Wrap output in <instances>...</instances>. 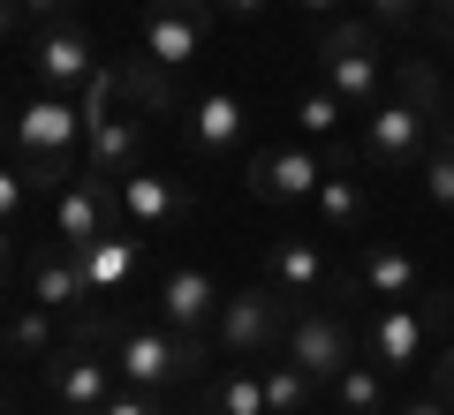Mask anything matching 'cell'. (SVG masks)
I'll list each match as a JSON object with an SVG mask.
<instances>
[{"label":"cell","mask_w":454,"mask_h":415,"mask_svg":"<svg viewBox=\"0 0 454 415\" xmlns=\"http://www.w3.org/2000/svg\"><path fill=\"white\" fill-rule=\"evenodd\" d=\"M0 415H8V408H0Z\"/></svg>","instance_id":"f6af8a7d"},{"label":"cell","mask_w":454,"mask_h":415,"mask_svg":"<svg viewBox=\"0 0 454 415\" xmlns=\"http://www.w3.org/2000/svg\"><path fill=\"white\" fill-rule=\"evenodd\" d=\"M212 23H220L212 0H152V8H145V31H137V53L160 61L167 76H175V68L197 61V46H205Z\"/></svg>","instance_id":"5b68a950"},{"label":"cell","mask_w":454,"mask_h":415,"mask_svg":"<svg viewBox=\"0 0 454 415\" xmlns=\"http://www.w3.org/2000/svg\"><path fill=\"white\" fill-rule=\"evenodd\" d=\"M129 272H137V227H106V234L83 250V280H91V295H114Z\"/></svg>","instance_id":"44dd1931"},{"label":"cell","mask_w":454,"mask_h":415,"mask_svg":"<svg viewBox=\"0 0 454 415\" xmlns=\"http://www.w3.org/2000/svg\"><path fill=\"white\" fill-rule=\"evenodd\" d=\"M364 8H372L379 31H417L424 23V0H364Z\"/></svg>","instance_id":"f546056e"},{"label":"cell","mask_w":454,"mask_h":415,"mask_svg":"<svg viewBox=\"0 0 454 415\" xmlns=\"http://www.w3.org/2000/svg\"><path fill=\"white\" fill-rule=\"evenodd\" d=\"M417 310H424V325H432V333H454V288H424Z\"/></svg>","instance_id":"4dcf8cb0"},{"label":"cell","mask_w":454,"mask_h":415,"mask_svg":"<svg viewBox=\"0 0 454 415\" xmlns=\"http://www.w3.org/2000/svg\"><path fill=\"white\" fill-rule=\"evenodd\" d=\"M273 0H220V16H265Z\"/></svg>","instance_id":"74e56055"},{"label":"cell","mask_w":454,"mask_h":415,"mask_svg":"<svg viewBox=\"0 0 454 415\" xmlns=\"http://www.w3.org/2000/svg\"><path fill=\"white\" fill-rule=\"evenodd\" d=\"M114 196H121V219L129 227H152V234H167V227L182 219V189L167 174H145V166H137L129 181H114Z\"/></svg>","instance_id":"ffe728a7"},{"label":"cell","mask_w":454,"mask_h":415,"mask_svg":"<svg viewBox=\"0 0 454 415\" xmlns=\"http://www.w3.org/2000/svg\"><path fill=\"white\" fill-rule=\"evenodd\" d=\"M258 378H265V408H273V415H310V393H318L310 370H295L288 355H280V363H265Z\"/></svg>","instance_id":"d4e9b609"},{"label":"cell","mask_w":454,"mask_h":415,"mask_svg":"<svg viewBox=\"0 0 454 415\" xmlns=\"http://www.w3.org/2000/svg\"><path fill=\"white\" fill-rule=\"evenodd\" d=\"M160 318L175 325V333H205V325L220 318V288H212L197 265H175L160 280Z\"/></svg>","instance_id":"e0dca14e"},{"label":"cell","mask_w":454,"mask_h":415,"mask_svg":"<svg viewBox=\"0 0 454 415\" xmlns=\"http://www.w3.org/2000/svg\"><path fill=\"white\" fill-rule=\"evenodd\" d=\"M273 288L288 295V303H318V295L333 288L325 250H318L310 234H280V242H273Z\"/></svg>","instance_id":"2e32d148"},{"label":"cell","mask_w":454,"mask_h":415,"mask_svg":"<svg viewBox=\"0 0 454 415\" xmlns=\"http://www.w3.org/2000/svg\"><path fill=\"white\" fill-rule=\"evenodd\" d=\"M83 166L106 174V181H129L137 166H145V121H137V106H129V113L106 106L91 128H83Z\"/></svg>","instance_id":"7c38bea8"},{"label":"cell","mask_w":454,"mask_h":415,"mask_svg":"<svg viewBox=\"0 0 454 415\" xmlns=\"http://www.w3.org/2000/svg\"><path fill=\"white\" fill-rule=\"evenodd\" d=\"M295 8H303V16H310V23H318V16H333L340 0H295Z\"/></svg>","instance_id":"ab89813d"},{"label":"cell","mask_w":454,"mask_h":415,"mask_svg":"<svg viewBox=\"0 0 454 415\" xmlns=\"http://www.w3.org/2000/svg\"><path fill=\"white\" fill-rule=\"evenodd\" d=\"M402 415H447V400H409Z\"/></svg>","instance_id":"60d3db41"},{"label":"cell","mask_w":454,"mask_h":415,"mask_svg":"<svg viewBox=\"0 0 454 415\" xmlns=\"http://www.w3.org/2000/svg\"><path fill=\"white\" fill-rule=\"evenodd\" d=\"M0 333H8V355H46L53 348V310H16V318L0 325Z\"/></svg>","instance_id":"f1b7e54d"},{"label":"cell","mask_w":454,"mask_h":415,"mask_svg":"<svg viewBox=\"0 0 454 415\" xmlns=\"http://www.w3.org/2000/svg\"><path fill=\"white\" fill-rule=\"evenodd\" d=\"M424 204L454 211V121L432 128V151H424Z\"/></svg>","instance_id":"484cf974"},{"label":"cell","mask_w":454,"mask_h":415,"mask_svg":"<svg viewBox=\"0 0 454 415\" xmlns=\"http://www.w3.org/2000/svg\"><path fill=\"white\" fill-rule=\"evenodd\" d=\"M31 68H38V83H46V91H68V98H76L83 83L98 76V53H91V38H83L76 23H46V31H38V46H31Z\"/></svg>","instance_id":"8fae6325"},{"label":"cell","mask_w":454,"mask_h":415,"mask_svg":"<svg viewBox=\"0 0 454 415\" xmlns=\"http://www.w3.org/2000/svg\"><path fill=\"white\" fill-rule=\"evenodd\" d=\"M424 23H432V38H454V0H424Z\"/></svg>","instance_id":"e575fe53"},{"label":"cell","mask_w":454,"mask_h":415,"mask_svg":"<svg viewBox=\"0 0 454 415\" xmlns=\"http://www.w3.org/2000/svg\"><path fill=\"white\" fill-rule=\"evenodd\" d=\"M16 23H23V8H16V0H0V38L16 31Z\"/></svg>","instance_id":"f35d334b"},{"label":"cell","mask_w":454,"mask_h":415,"mask_svg":"<svg viewBox=\"0 0 454 415\" xmlns=\"http://www.w3.org/2000/svg\"><path fill=\"white\" fill-rule=\"evenodd\" d=\"M0 355H8V333H0Z\"/></svg>","instance_id":"b9f144b4"},{"label":"cell","mask_w":454,"mask_h":415,"mask_svg":"<svg viewBox=\"0 0 454 415\" xmlns=\"http://www.w3.org/2000/svg\"><path fill=\"white\" fill-rule=\"evenodd\" d=\"M114 355H121V378L129 385H145V393H182V385H197L205 378V363H212V348H205V333H175V325H129V333L114 340Z\"/></svg>","instance_id":"3957f363"},{"label":"cell","mask_w":454,"mask_h":415,"mask_svg":"<svg viewBox=\"0 0 454 415\" xmlns=\"http://www.w3.org/2000/svg\"><path fill=\"white\" fill-rule=\"evenodd\" d=\"M243 136H250V106H243V91H227V83L197 91V106L182 113V144H190L197 159H227Z\"/></svg>","instance_id":"ba28073f"},{"label":"cell","mask_w":454,"mask_h":415,"mask_svg":"<svg viewBox=\"0 0 454 415\" xmlns=\"http://www.w3.org/2000/svg\"><path fill=\"white\" fill-rule=\"evenodd\" d=\"M16 8H23V16H31V23H61L68 8H76V0H16Z\"/></svg>","instance_id":"836d02e7"},{"label":"cell","mask_w":454,"mask_h":415,"mask_svg":"<svg viewBox=\"0 0 454 415\" xmlns=\"http://www.w3.org/2000/svg\"><path fill=\"white\" fill-rule=\"evenodd\" d=\"M212 415H273L265 408V378L258 370H227V378L212 385Z\"/></svg>","instance_id":"4316f807"},{"label":"cell","mask_w":454,"mask_h":415,"mask_svg":"<svg viewBox=\"0 0 454 415\" xmlns=\"http://www.w3.org/2000/svg\"><path fill=\"white\" fill-rule=\"evenodd\" d=\"M364 288L379 295V303H417L424 295V265L402 250V242H364Z\"/></svg>","instance_id":"d6986e66"},{"label":"cell","mask_w":454,"mask_h":415,"mask_svg":"<svg viewBox=\"0 0 454 415\" xmlns=\"http://www.w3.org/2000/svg\"><path fill=\"white\" fill-rule=\"evenodd\" d=\"M310 204H318V219L333 227V234H364V227H372V196H364V181L348 174V151L325 159V181H318Z\"/></svg>","instance_id":"ac0fdd59"},{"label":"cell","mask_w":454,"mask_h":415,"mask_svg":"<svg viewBox=\"0 0 454 415\" xmlns=\"http://www.w3.org/2000/svg\"><path fill=\"white\" fill-rule=\"evenodd\" d=\"M61 415H76V408H61Z\"/></svg>","instance_id":"7bdbcfd3"},{"label":"cell","mask_w":454,"mask_h":415,"mask_svg":"<svg viewBox=\"0 0 454 415\" xmlns=\"http://www.w3.org/2000/svg\"><path fill=\"white\" fill-rule=\"evenodd\" d=\"M340 121H348V106H340V98L325 91V83H318V91H303V98H295V128H303V136H318V144L333 136Z\"/></svg>","instance_id":"83f0119b"},{"label":"cell","mask_w":454,"mask_h":415,"mask_svg":"<svg viewBox=\"0 0 454 415\" xmlns=\"http://www.w3.org/2000/svg\"><path fill=\"white\" fill-rule=\"evenodd\" d=\"M46 385H53V400L61 408H76V415H98L114 400V363L98 348H83V340H68V355L46 370Z\"/></svg>","instance_id":"5bb4252c"},{"label":"cell","mask_w":454,"mask_h":415,"mask_svg":"<svg viewBox=\"0 0 454 415\" xmlns=\"http://www.w3.org/2000/svg\"><path fill=\"white\" fill-rule=\"evenodd\" d=\"M333 400H340V415H387V370L379 363H348L333 378Z\"/></svg>","instance_id":"cb8c5ba5"},{"label":"cell","mask_w":454,"mask_h":415,"mask_svg":"<svg viewBox=\"0 0 454 415\" xmlns=\"http://www.w3.org/2000/svg\"><path fill=\"white\" fill-rule=\"evenodd\" d=\"M23 196H31V181H23V166H0V227H16Z\"/></svg>","instance_id":"1f68e13d"},{"label":"cell","mask_w":454,"mask_h":415,"mask_svg":"<svg viewBox=\"0 0 454 415\" xmlns=\"http://www.w3.org/2000/svg\"><path fill=\"white\" fill-rule=\"evenodd\" d=\"M364 348H372V363L394 378V370H417V363H424V348H432V325H424L417 303H379L372 340H364Z\"/></svg>","instance_id":"4fadbf2b"},{"label":"cell","mask_w":454,"mask_h":415,"mask_svg":"<svg viewBox=\"0 0 454 415\" xmlns=\"http://www.w3.org/2000/svg\"><path fill=\"white\" fill-rule=\"evenodd\" d=\"M243 181H250L258 204H303V196H318L325 159H318V151H303V144H280V151H258V159L243 166Z\"/></svg>","instance_id":"9c48e42d"},{"label":"cell","mask_w":454,"mask_h":415,"mask_svg":"<svg viewBox=\"0 0 454 415\" xmlns=\"http://www.w3.org/2000/svg\"><path fill=\"white\" fill-rule=\"evenodd\" d=\"M439 400L454 408V348H439Z\"/></svg>","instance_id":"8d00e7d4"},{"label":"cell","mask_w":454,"mask_h":415,"mask_svg":"<svg viewBox=\"0 0 454 415\" xmlns=\"http://www.w3.org/2000/svg\"><path fill=\"white\" fill-rule=\"evenodd\" d=\"M114 83H121V98H129L137 113H175V76H167L160 61H145V53H129V61L114 68Z\"/></svg>","instance_id":"7402d4cb"},{"label":"cell","mask_w":454,"mask_h":415,"mask_svg":"<svg viewBox=\"0 0 454 415\" xmlns=\"http://www.w3.org/2000/svg\"><path fill=\"white\" fill-rule=\"evenodd\" d=\"M318 83L348 113H372L387 98V61H379V23H325L318 31Z\"/></svg>","instance_id":"7a4b0ae2"},{"label":"cell","mask_w":454,"mask_h":415,"mask_svg":"<svg viewBox=\"0 0 454 415\" xmlns=\"http://www.w3.org/2000/svg\"><path fill=\"white\" fill-rule=\"evenodd\" d=\"M31 303L38 310H53V318H76V310H98V295H91V280H83V257L76 250H38V265H31Z\"/></svg>","instance_id":"9a60e30c"},{"label":"cell","mask_w":454,"mask_h":415,"mask_svg":"<svg viewBox=\"0 0 454 415\" xmlns=\"http://www.w3.org/2000/svg\"><path fill=\"white\" fill-rule=\"evenodd\" d=\"M212 340H220V355H235V363L265 355L273 340H288V295H280V288H243V295H220Z\"/></svg>","instance_id":"277c9868"},{"label":"cell","mask_w":454,"mask_h":415,"mask_svg":"<svg viewBox=\"0 0 454 415\" xmlns=\"http://www.w3.org/2000/svg\"><path fill=\"white\" fill-rule=\"evenodd\" d=\"M424 151H432V121L409 98H379L364 113V159L379 174H409V166H424Z\"/></svg>","instance_id":"8992f818"},{"label":"cell","mask_w":454,"mask_h":415,"mask_svg":"<svg viewBox=\"0 0 454 415\" xmlns=\"http://www.w3.org/2000/svg\"><path fill=\"white\" fill-rule=\"evenodd\" d=\"M76 144H83V106L68 91H38V98H23V106H16V166H23L31 189L61 196L68 181L83 174Z\"/></svg>","instance_id":"6da1fadb"},{"label":"cell","mask_w":454,"mask_h":415,"mask_svg":"<svg viewBox=\"0 0 454 415\" xmlns=\"http://www.w3.org/2000/svg\"><path fill=\"white\" fill-rule=\"evenodd\" d=\"M114 204H121V196H114V181L83 166V174L68 181L61 196H53V242L83 257V250H91V242H98V234L114 227Z\"/></svg>","instance_id":"52a82bcc"},{"label":"cell","mask_w":454,"mask_h":415,"mask_svg":"<svg viewBox=\"0 0 454 415\" xmlns=\"http://www.w3.org/2000/svg\"><path fill=\"white\" fill-rule=\"evenodd\" d=\"M288 363H295V370H310L318 385H333L340 370L356 363V340H348V325H340L333 310H310V318H295V325H288Z\"/></svg>","instance_id":"30bf717a"},{"label":"cell","mask_w":454,"mask_h":415,"mask_svg":"<svg viewBox=\"0 0 454 415\" xmlns=\"http://www.w3.org/2000/svg\"><path fill=\"white\" fill-rule=\"evenodd\" d=\"M8 280H16V234L0 227V288H8Z\"/></svg>","instance_id":"d590c367"},{"label":"cell","mask_w":454,"mask_h":415,"mask_svg":"<svg viewBox=\"0 0 454 415\" xmlns=\"http://www.w3.org/2000/svg\"><path fill=\"white\" fill-rule=\"evenodd\" d=\"M212 8H220V0H212Z\"/></svg>","instance_id":"ee69618b"},{"label":"cell","mask_w":454,"mask_h":415,"mask_svg":"<svg viewBox=\"0 0 454 415\" xmlns=\"http://www.w3.org/2000/svg\"><path fill=\"white\" fill-rule=\"evenodd\" d=\"M394 98H409V106H417L432 128H439V121H454V113H447V76H439V61H424V53L394 68Z\"/></svg>","instance_id":"603a6c76"},{"label":"cell","mask_w":454,"mask_h":415,"mask_svg":"<svg viewBox=\"0 0 454 415\" xmlns=\"http://www.w3.org/2000/svg\"><path fill=\"white\" fill-rule=\"evenodd\" d=\"M98 415H167V408H160V393H145V385H129V393H114V400H106Z\"/></svg>","instance_id":"d6a6232c"}]
</instances>
